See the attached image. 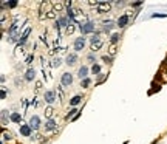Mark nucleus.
Listing matches in <instances>:
<instances>
[{
  "mask_svg": "<svg viewBox=\"0 0 167 144\" xmlns=\"http://www.w3.org/2000/svg\"><path fill=\"white\" fill-rule=\"evenodd\" d=\"M102 25H104V31H112V29L116 26V25H115V22H113V20H105Z\"/></svg>",
  "mask_w": 167,
  "mask_h": 144,
  "instance_id": "4468645a",
  "label": "nucleus"
},
{
  "mask_svg": "<svg viewBox=\"0 0 167 144\" xmlns=\"http://www.w3.org/2000/svg\"><path fill=\"white\" fill-rule=\"evenodd\" d=\"M90 40H92V44H94V42H99V33H93V36H92V39H90Z\"/></svg>",
  "mask_w": 167,
  "mask_h": 144,
  "instance_id": "393cba45",
  "label": "nucleus"
},
{
  "mask_svg": "<svg viewBox=\"0 0 167 144\" xmlns=\"http://www.w3.org/2000/svg\"><path fill=\"white\" fill-rule=\"evenodd\" d=\"M56 127H57V124L54 119H48L45 123V130H56Z\"/></svg>",
  "mask_w": 167,
  "mask_h": 144,
  "instance_id": "ddd939ff",
  "label": "nucleus"
},
{
  "mask_svg": "<svg viewBox=\"0 0 167 144\" xmlns=\"http://www.w3.org/2000/svg\"><path fill=\"white\" fill-rule=\"evenodd\" d=\"M81 99H82V98H81V96H79V94H76V96H73V98H71V101H70V104H71V105H73V107H74V105H77V104H79V102H81Z\"/></svg>",
  "mask_w": 167,
  "mask_h": 144,
  "instance_id": "aec40b11",
  "label": "nucleus"
},
{
  "mask_svg": "<svg viewBox=\"0 0 167 144\" xmlns=\"http://www.w3.org/2000/svg\"><path fill=\"white\" fill-rule=\"evenodd\" d=\"M115 5H116V6H122L124 2H115Z\"/></svg>",
  "mask_w": 167,
  "mask_h": 144,
  "instance_id": "37998d69",
  "label": "nucleus"
},
{
  "mask_svg": "<svg viewBox=\"0 0 167 144\" xmlns=\"http://www.w3.org/2000/svg\"><path fill=\"white\" fill-rule=\"evenodd\" d=\"M8 124V110H2V126Z\"/></svg>",
  "mask_w": 167,
  "mask_h": 144,
  "instance_id": "f3484780",
  "label": "nucleus"
},
{
  "mask_svg": "<svg viewBox=\"0 0 167 144\" xmlns=\"http://www.w3.org/2000/svg\"><path fill=\"white\" fill-rule=\"evenodd\" d=\"M128 19H130V17H128L127 14H122V16H121L119 19H118V22H116V26H119V28H124V26L128 23Z\"/></svg>",
  "mask_w": 167,
  "mask_h": 144,
  "instance_id": "6e6552de",
  "label": "nucleus"
},
{
  "mask_svg": "<svg viewBox=\"0 0 167 144\" xmlns=\"http://www.w3.org/2000/svg\"><path fill=\"white\" fill-rule=\"evenodd\" d=\"M34 78H36V71H34V68H28V71L25 73V81L31 82Z\"/></svg>",
  "mask_w": 167,
  "mask_h": 144,
  "instance_id": "9b49d317",
  "label": "nucleus"
},
{
  "mask_svg": "<svg viewBox=\"0 0 167 144\" xmlns=\"http://www.w3.org/2000/svg\"><path fill=\"white\" fill-rule=\"evenodd\" d=\"M65 62H67V65H74L76 62H77V56L74 54V53H71V54H68L67 56V59H65Z\"/></svg>",
  "mask_w": 167,
  "mask_h": 144,
  "instance_id": "9d476101",
  "label": "nucleus"
},
{
  "mask_svg": "<svg viewBox=\"0 0 167 144\" xmlns=\"http://www.w3.org/2000/svg\"><path fill=\"white\" fill-rule=\"evenodd\" d=\"M79 29H81L82 34L94 33V23H93V22H82V23L79 25Z\"/></svg>",
  "mask_w": 167,
  "mask_h": 144,
  "instance_id": "f257e3e1",
  "label": "nucleus"
},
{
  "mask_svg": "<svg viewBox=\"0 0 167 144\" xmlns=\"http://www.w3.org/2000/svg\"><path fill=\"white\" fill-rule=\"evenodd\" d=\"M102 60H104V62H107V64H112V58H110V56H102Z\"/></svg>",
  "mask_w": 167,
  "mask_h": 144,
  "instance_id": "72a5a7b5",
  "label": "nucleus"
},
{
  "mask_svg": "<svg viewBox=\"0 0 167 144\" xmlns=\"http://www.w3.org/2000/svg\"><path fill=\"white\" fill-rule=\"evenodd\" d=\"M110 9H112V5L108 2H99L98 5V13H108Z\"/></svg>",
  "mask_w": 167,
  "mask_h": 144,
  "instance_id": "423d86ee",
  "label": "nucleus"
},
{
  "mask_svg": "<svg viewBox=\"0 0 167 144\" xmlns=\"http://www.w3.org/2000/svg\"><path fill=\"white\" fill-rule=\"evenodd\" d=\"M57 94H59V99H60V101H63V98H65V94H63V90H62V87H57Z\"/></svg>",
  "mask_w": 167,
  "mask_h": 144,
  "instance_id": "bb28decb",
  "label": "nucleus"
},
{
  "mask_svg": "<svg viewBox=\"0 0 167 144\" xmlns=\"http://www.w3.org/2000/svg\"><path fill=\"white\" fill-rule=\"evenodd\" d=\"M60 64H62V60H60L59 58H56L54 60H53V64H51V67H54V68H56V67H59V65H60Z\"/></svg>",
  "mask_w": 167,
  "mask_h": 144,
  "instance_id": "c756f323",
  "label": "nucleus"
},
{
  "mask_svg": "<svg viewBox=\"0 0 167 144\" xmlns=\"http://www.w3.org/2000/svg\"><path fill=\"white\" fill-rule=\"evenodd\" d=\"M92 73H93V74H99V73H101V65H98V64H93Z\"/></svg>",
  "mask_w": 167,
  "mask_h": 144,
  "instance_id": "4be33fe9",
  "label": "nucleus"
},
{
  "mask_svg": "<svg viewBox=\"0 0 167 144\" xmlns=\"http://www.w3.org/2000/svg\"><path fill=\"white\" fill-rule=\"evenodd\" d=\"M45 118H48V119H53V116H54V109H53L51 107V105H50V107H47V109H45Z\"/></svg>",
  "mask_w": 167,
  "mask_h": 144,
  "instance_id": "dca6fc26",
  "label": "nucleus"
},
{
  "mask_svg": "<svg viewBox=\"0 0 167 144\" xmlns=\"http://www.w3.org/2000/svg\"><path fill=\"white\" fill-rule=\"evenodd\" d=\"M31 130L33 129L29 127V124H22L20 126V133L23 136H31Z\"/></svg>",
  "mask_w": 167,
  "mask_h": 144,
  "instance_id": "1a4fd4ad",
  "label": "nucleus"
},
{
  "mask_svg": "<svg viewBox=\"0 0 167 144\" xmlns=\"http://www.w3.org/2000/svg\"><path fill=\"white\" fill-rule=\"evenodd\" d=\"M0 98H2V99H6V90H5V88H2V93H0Z\"/></svg>",
  "mask_w": 167,
  "mask_h": 144,
  "instance_id": "c9c22d12",
  "label": "nucleus"
},
{
  "mask_svg": "<svg viewBox=\"0 0 167 144\" xmlns=\"http://www.w3.org/2000/svg\"><path fill=\"white\" fill-rule=\"evenodd\" d=\"M84 47H85V37H77V39L74 40V50L76 51H82Z\"/></svg>",
  "mask_w": 167,
  "mask_h": 144,
  "instance_id": "20e7f679",
  "label": "nucleus"
},
{
  "mask_svg": "<svg viewBox=\"0 0 167 144\" xmlns=\"http://www.w3.org/2000/svg\"><path fill=\"white\" fill-rule=\"evenodd\" d=\"M53 5H54V9L56 11H62L63 8H65V3H62V2H54Z\"/></svg>",
  "mask_w": 167,
  "mask_h": 144,
  "instance_id": "412c9836",
  "label": "nucleus"
},
{
  "mask_svg": "<svg viewBox=\"0 0 167 144\" xmlns=\"http://www.w3.org/2000/svg\"><path fill=\"white\" fill-rule=\"evenodd\" d=\"M110 40H112V45H116V42L119 40V34H112Z\"/></svg>",
  "mask_w": 167,
  "mask_h": 144,
  "instance_id": "b1692460",
  "label": "nucleus"
},
{
  "mask_svg": "<svg viewBox=\"0 0 167 144\" xmlns=\"http://www.w3.org/2000/svg\"><path fill=\"white\" fill-rule=\"evenodd\" d=\"M60 82H62V85L63 87H70L71 84H73V74L71 73H63L62 74V78H60Z\"/></svg>",
  "mask_w": 167,
  "mask_h": 144,
  "instance_id": "f03ea898",
  "label": "nucleus"
},
{
  "mask_svg": "<svg viewBox=\"0 0 167 144\" xmlns=\"http://www.w3.org/2000/svg\"><path fill=\"white\" fill-rule=\"evenodd\" d=\"M5 6H8V8H16V6H17V2H16V0H11V2H6V3H5Z\"/></svg>",
  "mask_w": 167,
  "mask_h": 144,
  "instance_id": "a878e982",
  "label": "nucleus"
},
{
  "mask_svg": "<svg viewBox=\"0 0 167 144\" xmlns=\"http://www.w3.org/2000/svg\"><path fill=\"white\" fill-rule=\"evenodd\" d=\"M29 34H31V26L25 28V29H23V33L20 34V40H19V45H22V47H23V44L26 42V39H28Z\"/></svg>",
  "mask_w": 167,
  "mask_h": 144,
  "instance_id": "39448f33",
  "label": "nucleus"
},
{
  "mask_svg": "<svg viewBox=\"0 0 167 144\" xmlns=\"http://www.w3.org/2000/svg\"><path fill=\"white\" fill-rule=\"evenodd\" d=\"M88 85H90V79L88 78L84 79V81L81 82V87H84V88H88Z\"/></svg>",
  "mask_w": 167,
  "mask_h": 144,
  "instance_id": "c85d7f7f",
  "label": "nucleus"
},
{
  "mask_svg": "<svg viewBox=\"0 0 167 144\" xmlns=\"http://www.w3.org/2000/svg\"><path fill=\"white\" fill-rule=\"evenodd\" d=\"M71 5H73V3H71V0H67V2H65V8H67V11H68V9H71Z\"/></svg>",
  "mask_w": 167,
  "mask_h": 144,
  "instance_id": "f704fd0d",
  "label": "nucleus"
},
{
  "mask_svg": "<svg viewBox=\"0 0 167 144\" xmlns=\"http://www.w3.org/2000/svg\"><path fill=\"white\" fill-rule=\"evenodd\" d=\"M47 19H51V20H53V19H56V11H48V13H47Z\"/></svg>",
  "mask_w": 167,
  "mask_h": 144,
  "instance_id": "7c9ffc66",
  "label": "nucleus"
},
{
  "mask_svg": "<svg viewBox=\"0 0 167 144\" xmlns=\"http://www.w3.org/2000/svg\"><path fill=\"white\" fill-rule=\"evenodd\" d=\"M88 5H90V6H98V5H99V2H90Z\"/></svg>",
  "mask_w": 167,
  "mask_h": 144,
  "instance_id": "ea45409f",
  "label": "nucleus"
},
{
  "mask_svg": "<svg viewBox=\"0 0 167 144\" xmlns=\"http://www.w3.org/2000/svg\"><path fill=\"white\" fill-rule=\"evenodd\" d=\"M3 138H5V139H8V141H9V139L13 138V133H11V132H3Z\"/></svg>",
  "mask_w": 167,
  "mask_h": 144,
  "instance_id": "2f4dec72",
  "label": "nucleus"
},
{
  "mask_svg": "<svg viewBox=\"0 0 167 144\" xmlns=\"http://www.w3.org/2000/svg\"><path fill=\"white\" fill-rule=\"evenodd\" d=\"M43 99L48 102V104H53V102L56 101V93L53 92V90H48V92H45L43 94Z\"/></svg>",
  "mask_w": 167,
  "mask_h": 144,
  "instance_id": "0eeeda50",
  "label": "nucleus"
},
{
  "mask_svg": "<svg viewBox=\"0 0 167 144\" xmlns=\"http://www.w3.org/2000/svg\"><path fill=\"white\" fill-rule=\"evenodd\" d=\"M9 119L13 121V123H22V115L20 113H17V112H13L9 115Z\"/></svg>",
  "mask_w": 167,
  "mask_h": 144,
  "instance_id": "2eb2a0df",
  "label": "nucleus"
},
{
  "mask_svg": "<svg viewBox=\"0 0 167 144\" xmlns=\"http://www.w3.org/2000/svg\"><path fill=\"white\" fill-rule=\"evenodd\" d=\"M102 45H104V42H102V40H99V42H94V44H92V50H93V51L101 50V48H102Z\"/></svg>",
  "mask_w": 167,
  "mask_h": 144,
  "instance_id": "6ab92c4d",
  "label": "nucleus"
},
{
  "mask_svg": "<svg viewBox=\"0 0 167 144\" xmlns=\"http://www.w3.org/2000/svg\"><path fill=\"white\" fill-rule=\"evenodd\" d=\"M88 60H94V54H93V53H90V54H88Z\"/></svg>",
  "mask_w": 167,
  "mask_h": 144,
  "instance_id": "a19ab883",
  "label": "nucleus"
},
{
  "mask_svg": "<svg viewBox=\"0 0 167 144\" xmlns=\"http://www.w3.org/2000/svg\"><path fill=\"white\" fill-rule=\"evenodd\" d=\"M40 40H42V42H45V44H47V36H45V34H42V36H40Z\"/></svg>",
  "mask_w": 167,
  "mask_h": 144,
  "instance_id": "58836bf2",
  "label": "nucleus"
},
{
  "mask_svg": "<svg viewBox=\"0 0 167 144\" xmlns=\"http://www.w3.org/2000/svg\"><path fill=\"white\" fill-rule=\"evenodd\" d=\"M33 59H34V56H33V54H28V56H26V60H25V62L29 65V64L33 62Z\"/></svg>",
  "mask_w": 167,
  "mask_h": 144,
  "instance_id": "473e14b6",
  "label": "nucleus"
},
{
  "mask_svg": "<svg viewBox=\"0 0 167 144\" xmlns=\"http://www.w3.org/2000/svg\"><path fill=\"white\" fill-rule=\"evenodd\" d=\"M139 5H142V2H136V3H132V6H139Z\"/></svg>",
  "mask_w": 167,
  "mask_h": 144,
  "instance_id": "79ce46f5",
  "label": "nucleus"
},
{
  "mask_svg": "<svg viewBox=\"0 0 167 144\" xmlns=\"http://www.w3.org/2000/svg\"><path fill=\"white\" fill-rule=\"evenodd\" d=\"M87 74H88V68H87L85 65H82L81 68H79V71H77V76L84 81V79H87Z\"/></svg>",
  "mask_w": 167,
  "mask_h": 144,
  "instance_id": "f8f14e48",
  "label": "nucleus"
},
{
  "mask_svg": "<svg viewBox=\"0 0 167 144\" xmlns=\"http://www.w3.org/2000/svg\"><path fill=\"white\" fill-rule=\"evenodd\" d=\"M65 31H67V34H68V36L74 33V22H73V20H70V25H68L67 28H65Z\"/></svg>",
  "mask_w": 167,
  "mask_h": 144,
  "instance_id": "a211bd4d",
  "label": "nucleus"
},
{
  "mask_svg": "<svg viewBox=\"0 0 167 144\" xmlns=\"http://www.w3.org/2000/svg\"><path fill=\"white\" fill-rule=\"evenodd\" d=\"M28 124H29V127H31L33 130H37V129L40 127V118L34 115V116H31V118H29V123H28Z\"/></svg>",
  "mask_w": 167,
  "mask_h": 144,
  "instance_id": "7ed1b4c3",
  "label": "nucleus"
},
{
  "mask_svg": "<svg viewBox=\"0 0 167 144\" xmlns=\"http://www.w3.org/2000/svg\"><path fill=\"white\" fill-rule=\"evenodd\" d=\"M42 88V82H36V92H39Z\"/></svg>",
  "mask_w": 167,
  "mask_h": 144,
  "instance_id": "e433bc0d",
  "label": "nucleus"
},
{
  "mask_svg": "<svg viewBox=\"0 0 167 144\" xmlns=\"http://www.w3.org/2000/svg\"><path fill=\"white\" fill-rule=\"evenodd\" d=\"M77 113H79V112H77V110H76V109H71V110H70V113H68V115H67V119H70V118H71V119H73V118H74V116H76V115H77Z\"/></svg>",
  "mask_w": 167,
  "mask_h": 144,
  "instance_id": "5701e85b",
  "label": "nucleus"
},
{
  "mask_svg": "<svg viewBox=\"0 0 167 144\" xmlns=\"http://www.w3.org/2000/svg\"><path fill=\"white\" fill-rule=\"evenodd\" d=\"M152 17H167V14H153Z\"/></svg>",
  "mask_w": 167,
  "mask_h": 144,
  "instance_id": "4c0bfd02",
  "label": "nucleus"
},
{
  "mask_svg": "<svg viewBox=\"0 0 167 144\" xmlns=\"http://www.w3.org/2000/svg\"><path fill=\"white\" fill-rule=\"evenodd\" d=\"M108 53H110V56H115L116 54V45H110Z\"/></svg>",
  "mask_w": 167,
  "mask_h": 144,
  "instance_id": "cd10ccee",
  "label": "nucleus"
}]
</instances>
